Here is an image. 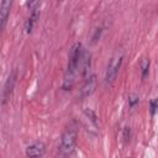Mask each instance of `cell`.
I'll return each mask as SVG.
<instances>
[{
	"mask_svg": "<svg viewBox=\"0 0 158 158\" xmlns=\"http://www.w3.org/2000/svg\"><path fill=\"white\" fill-rule=\"evenodd\" d=\"M81 52H83V46L80 42H75L69 51L68 65H67V70L64 73L63 86H62L64 90H70L74 85L75 75L78 74V67H79V59H80Z\"/></svg>",
	"mask_w": 158,
	"mask_h": 158,
	"instance_id": "1",
	"label": "cell"
},
{
	"mask_svg": "<svg viewBox=\"0 0 158 158\" xmlns=\"http://www.w3.org/2000/svg\"><path fill=\"white\" fill-rule=\"evenodd\" d=\"M78 138V123L75 121H70L60 136V151L63 154H70L77 144Z\"/></svg>",
	"mask_w": 158,
	"mask_h": 158,
	"instance_id": "2",
	"label": "cell"
},
{
	"mask_svg": "<svg viewBox=\"0 0 158 158\" xmlns=\"http://www.w3.org/2000/svg\"><path fill=\"white\" fill-rule=\"evenodd\" d=\"M122 59H123V56L122 54H115L109 64H107V69H106V73H105V83L107 85H111L114 84L117 74H118V70L121 68V64H122Z\"/></svg>",
	"mask_w": 158,
	"mask_h": 158,
	"instance_id": "3",
	"label": "cell"
},
{
	"mask_svg": "<svg viewBox=\"0 0 158 158\" xmlns=\"http://www.w3.org/2000/svg\"><path fill=\"white\" fill-rule=\"evenodd\" d=\"M16 78H17V70H16V69H14V70L9 74V77H7V79H6V81H5V84H4L1 105H5V104H6V101L10 99V95L12 94V90H14V86H15V83H16Z\"/></svg>",
	"mask_w": 158,
	"mask_h": 158,
	"instance_id": "4",
	"label": "cell"
},
{
	"mask_svg": "<svg viewBox=\"0 0 158 158\" xmlns=\"http://www.w3.org/2000/svg\"><path fill=\"white\" fill-rule=\"evenodd\" d=\"M90 65H91V56L90 53L83 48V52H81V56H80V59H79V67H78V73L83 77V78H86L89 75V69H90Z\"/></svg>",
	"mask_w": 158,
	"mask_h": 158,
	"instance_id": "5",
	"label": "cell"
},
{
	"mask_svg": "<svg viewBox=\"0 0 158 158\" xmlns=\"http://www.w3.org/2000/svg\"><path fill=\"white\" fill-rule=\"evenodd\" d=\"M25 153H26L27 157H31V158L42 157V156L46 153V144H44L42 141L33 142V143H31L30 146L26 147Z\"/></svg>",
	"mask_w": 158,
	"mask_h": 158,
	"instance_id": "6",
	"label": "cell"
},
{
	"mask_svg": "<svg viewBox=\"0 0 158 158\" xmlns=\"http://www.w3.org/2000/svg\"><path fill=\"white\" fill-rule=\"evenodd\" d=\"M12 2L14 0H1V5H0V28L1 30H4L6 26V22L12 7Z\"/></svg>",
	"mask_w": 158,
	"mask_h": 158,
	"instance_id": "7",
	"label": "cell"
},
{
	"mask_svg": "<svg viewBox=\"0 0 158 158\" xmlns=\"http://www.w3.org/2000/svg\"><path fill=\"white\" fill-rule=\"evenodd\" d=\"M38 19H40V4L37 2L32 7L31 14H30V16L27 17V20L25 22V31H26V33H31L33 31V27L37 23V20Z\"/></svg>",
	"mask_w": 158,
	"mask_h": 158,
	"instance_id": "8",
	"label": "cell"
},
{
	"mask_svg": "<svg viewBox=\"0 0 158 158\" xmlns=\"http://www.w3.org/2000/svg\"><path fill=\"white\" fill-rule=\"evenodd\" d=\"M96 88V77L95 74H91V75H88L85 78V81L80 89V96L81 98H86L89 95H91L94 93Z\"/></svg>",
	"mask_w": 158,
	"mask_h": 158,
	"instance_id": "9",
	"label": "cell"
},
{
	"mask_svg": "<svg viewBox=\"0 0 158 158\" xmlns=\"http://www.w3.org/2000/svg\"><path fill=\"white\" fill-rule=\"evenodd\" d=\"M139 69H141V77L142 79H146L149 72V59L147 57H142L139 60Z\"/></svg>",
	"mask_w": 158,
	"mask_h": 158,
	"instance_id": "10",
	"label": "cell"
},
{
	"mask_svg": "<svg viewBox=\"0 0 158 158\" xmlns=\"http://www.w3.org/2000/svg\"><path fill=\"white\" fill-rule=\"evenodd\" d=\"M138 101H139L138 95H136V94H130V96H128V106H130L131 109L135 107V106L138 104Z\"/></svg>",
	"mask_w": 158,
	"mask_h": 158,
	"instance_id": "11",
	"label": "cell"
},
{
	"mask_svg": "<svg viewBox=\"0 0 158 158\" xmlns=\"http://www.w3.org/2000/svg\"><path fill=\"white\" fill-rule=\"evenodd\" d=\"M158 110V99H152L149 101V111H151V115L154 116L156 111Z\"/></svg>",
	"mask_w": 158,
	"mask_h": 158,
	"instance_id": "12",
	"label": "cell"
},
{
	"mask_svg": "<svg viewBox=\"0 0 158 158\" xmlns=\"http://www.w3.org/2000/svg\"><path fill=\"white\" fill-rule=\"evenodd\" d=\"M123 139L125 141L130 139V127H125L123 128Z\"/></svg>",
	"mask_w": 158,
	"mask_h": 158,
	"instance_id": "13",
	"label": "cell"
},
{
	"mask_svg": "<svg viewBox=\"0 0 158 158\" xmlns=\"http://www.w3.org/2000/svg\"><path fill=\"white\" fill-rule=\"evenodd\" d=\"M37 2H38V0H27V7L32 9Z\"/></svg>",
	"mask_w": 158,
	"mask_h": 158,
	"instance_id": "14",
	"label": "cell"
}]
</instances>
